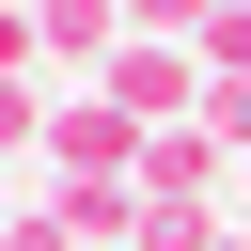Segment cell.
I'll use <instances>...</instances> for the list:
<instances>
[{
    "label": "cell",
    "instance_id": "obj_1",
    "mask_svg": "<svg viewBox=\"0 0 251 251\" xmlns=\"http://www.w3.org/2000/svg\"><path fill=\"white\" fill-rule=\"evenodd\" d=\"M94 94H110V110L141 126V141H157V126H204V47H173V31H126Z\"/></svg>",
    "mask_w": 251,
    "mask_h": 251
},
{
    "label": "cell",
    "instance_id": "obj_2",
    "mask_svg": "<svg viewBox=\"0 0 251 251\" xmlns=\"http://www.w3.org/2000/svg\"><path fill=\"white\" fill-rule=\"evenodd\" d=\"M31 173H47V188H94V173H141V126H126V110H110L94 78H78V94H47V157H31Z\"/></svg>",
    "mask_w": 251,
    "mask_h": 251
},
{
    "label": "cell",
    "instance_id": "obj_3",
    "mask_svg": "<svg viewBox=\"0 0 251 251\" xmlns=\"http://www.w3.org/2000/svg\"><path fill=\"white\" fill-rule=\"evenodd\" d=\"M220 188H235V141L220 126H157L141 141V220H220Z\"/></svg>",
    "mask_w": 251,
    "mask_h": 251
},
{
    "label": "cell",
    "instance_id": "obj_4",
    "mask_svg": "<svg viewBox=\"0 0 251 251\" xmlns=\"http://www.w3.org/2000/svg\"><path fill=\"white\" fill-rule=\"evenodd\" d=\"M31 47H47V63H78V78H110V47H126V0H31Z\"/></svg>",
    "mask_w": 251,
    "mask_h": 251
},
{
    "label": "cell",
    "instance_id": "obj_5",
    "mask_svg": "<svg viewBox=\"0 0 251 251\" xmlns=\"http://www.w3.org/2000/svg\"><path fill=\"white\" fill-rule=\"evenodd\" d=\"M47 157V78H0V173Z\"/></svg>",
    "mask_w": 251,
    "mask_h": 251
},
{
    "label": "cell",
    "instance_id": "obj_6",
    "mask_svg": "<svg viewBox=\"0 0 251 251\" xmlns=\"http://www.w3.org/2000/svg\"><path fill=\"white\" fill-rule=\"evenodd\" d=\"M0 251H78V220H63L47 188H31V204H0Z\"/></svg>",
    "mask_w": 251,
    "mask_h": 251
},
{
    "label": "cell",
    "instance_id": "obj_7",
    "mask_svg": "<svg viewBox=\"0 0 251 251\" xmlns=\"http://www.w3.org/2000/svg\"><path fill=\"white\" fill-rule=\"evenodd\" d=\"M126 31H173V47H204V31H220V0H126Z\"/></svg>",
    "mask_w": 251,
    "mask_h": 251
},
{
    "label": "cell",
    "instance_id": "obj_8",
    "mask_svg": "<svg viewBox=\"0 0 251 251\" xmlns=\"http://www.w3.org/2000/svg\"><path fill=\"white\" fill-rule=\"evenodd\" d=\"M47 47H31V0H0V78H31Z\"/></svg>",
    "mask_w": 251,
    "mask_h": 251
},
{
    "label": "cell",
    "instance_id": "obj_9",
    "mask_svg": "<svg viewBox=\"0 0 251 251\" xmlns=\"http://www.w3.org/2000/svg\"><path fill=\"white\" fill-rule=\"evenodd\" d=\"M235 188H251V157H235Z\"/></svg>",
    "mask_w": 251,
    "mask_h": 251
}]
</instances>
